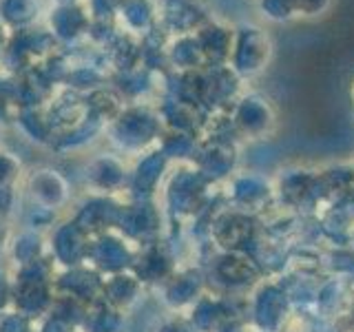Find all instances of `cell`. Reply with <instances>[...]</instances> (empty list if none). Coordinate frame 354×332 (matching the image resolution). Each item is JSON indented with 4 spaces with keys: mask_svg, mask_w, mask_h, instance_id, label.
<instances>
[{
    "mask_svg": "<svg viewBox=\"0 0 354 332\" xmlns=\"http://www.w3.org/2000/svg\"><path fill=\"white\" fill-rule=\"evenodd\" d=\"M47 0H0V22L14 33L40 25L47 14Z\"/></svg>",
    "mask_w": 354,
    "mask_h": 332,
    "instance_id": "cell-6",
    "label": "cell"
},
{
    "mask_svg": "<svg viewBox=\"0 0 354 332\" xmlns=\"http://www.w3.org/2000/svg\"><path fill=\"white\" fill-rule=\"evenodd\" d=\"M158 22L169 36H191L213 20L206 0H155Z\"/></svg>",
    "mask_w": 354,
    "mask_h": 332,
    "instance_id": "cell-3",
    "label": "cell"
},
{
    "mask_svg": "<svg viewBox=\"0 0 354 332\" xmlns=\"http://www.w3.org/2000/svg\"><path fill=\"white\" fill-rule=\"evenodd\" d=\"M42 25L51 31V36L60 47H75L86 42V33L91 27V14L84 3L75 5H49Z\"/></svg>",
    "mask_w": 354,
    "mask_h": 332,
    "instance_id": "cell-4",
    "label": "cell"
},
{
    "mask_svg": "<svg viewBox=\"0 0 354 332\" xmlns=\"http://www.w3.org/2000/svg\"><path fill=\"white\" fill-rule=\"evenodd\" d=\"M270 55L272 42L263 27L252 25V22H241L235 27L228 66L237 77H254L261 73L266 64L270 62Z\"/></svg>",
    "mask_w": 354,
    "mask_h": 332,
    "instance_id": "cell-2",
    "label": "cell"
},
{
    "mask_svg": "<svg viewBox=\"0 0 354 332\" xmlns=\"http://www.w3.org/2000/svg\"><path fill=\"white\" fill-rule=\"evenodd\" d=\"M166 60H169V69L175 73L206 69L195 33H191V36H173L169 40V47H166Z\"/></svg>",
    "mask_w": 354,
    "mask_h": 332,
    "instance_id": "cell-9",
    "label": "cell"
},
{
    "mask_svg": "<svg viewBox=\"0 0 354 332\" xmlns=\"http://www.w3.org/2000/svg\"><path fill=\"white\" fill-rule=\"evenodd\" d=\"M257 11L263 20L268 22H290L295 18L292 0H254Z\"/></svg>",
    "mask_w": 354,
    "mask_h": 332,
    "instance_id": "cell-11",
    "label": "cell"
},
{
    "mask_svg": "<svg viewBox=\"0 0 354 332\" xmlns=\"http://www.w3.org/2000/svg\"><path fill=\"white\" fill-rule=\"evenodd\" d=\"M9 38H11V31L0 22V62L5 58V51H7V44H9Z\"/></svg>",
    "mask_w": 354,
    "mask_h": 332,
    "instance_id": "cell-14",
    "label": "cell"
},
{
    "mask_svg": "<svg viewBox=\"0 0 354 332\" xmlns=\"http://www.w3.org/2000/svg\"><path fill=\"white\" fill-rule=\"evenodd\" d=\"M60 49V44L55 42L51 31L40 22V25L31 29L14 31L9 38L5 58L0 62V69H5L11 75H18L29 66H36L44 62L51 53Z\"/></svg>",
    "mask_w": 354,
    "mask_h": 332,
    "instance_id": "cell-1",
    "label": "cell"
},
{
    "mask_svg": "<svg viewBox=\"0 0 354 332\" xmlns=\"http://www.w3.org/2000/svg\"><path fill=\"white\" fill-rule=\"evenodd\" d=\"M352 98H354V84H352Z\"/></svg>",
    "mask_w": 354,
    "mask_h": 332,
    "instance_id": "cell-16",
    "label": "cell"
},
{
    "mask_svg": "<svg viewBox=\"0 0 354 332\" xmlns=\"http://www.w3.org/2000/svg\"><path fill=\"white\" fill-rule=\"evenodd\" d=\"M118 25L122 31H127L136 38L147 36L149 31L160 25L158 3L155 0H124V5H122L118 14Z\"/></svg>",
    "mask_w": 354,
    "mask_h": 332,
    "instance_id": "cell-7",
    "label": "cell"
},
{
    "mask_svg": "<svg viewBox=\"0 0 354 332\" xmlns=\"http://www.w3.org/2000/svg\"><path fill=\"white\" fill-rule=\"evenodd\" d=\"M102 51L106 55L111 75L133 71V69H138V66H142V44H140V38L131 36V33L122 31V29H120L118 36L111 40Z\"/></svg>",
    "mask_w": 354,
    "mask_h": 332,
    "instance_id": "cell-8",
    "label": "cell"
},
{
    "mask_svg": "<svg viewBox=\"0 0 354 332\" xmlns=\"http://www.w3.org/2000/svg\"><path fill=\"white\" fill-rule=\"evenodd\" d=\"M84 7L88 9L91 18H113L118 20V14L124 0H82Z\"/></svg>",
    "mask_w": 354,
    "mask_h": 332,
    "instance_id": "cell-13",
    "label": "cell"
},
{
    "mask_svg": "<svg viewBox=\"0 0 354 332\" xmlns=\"http://www.w3.org/2000/svg\"><path fill=\"white\" fill-rule=\"evenodd\" d=\"M292 7H295V18H321L326 16L330 7H332V0H292Z\"/></svg>",
    "mask_w": 354,
    "mask_h": 332,
    "instance_id": "cell-12",
    "label": "cell"
},
{
    "mask_svg": "<svg viewBox=\"0 0 354 332\" xmlns=\"http://www.w3.org/2000/svg\"><path fill=\"white\" fill-rule=\"evenodd\" d=\"M120 33V25L113 18H91V27L86 33V42L97 49H104L106 44Z\"/></svg>",
    "mask_w": 354,
    "mask_h": 332,
    "instance_id": "cell-10",
    "label": "cell"
},
{
    "mask_svg": "<svg viewBox=\"0 0 354 332\" xmlns=\"http://www.w3.org/2000/svg\"><path fill=\"white\" fill-rule=\"evenodd\" d=\"M195 38L202 49L206 66H226L232 49V38H235V27L228 22L213 18L195 33Z\"/></svg>",
    "mask_w": 354,
    "mask_h": 332,
    "instance_id": "cell-5",
    "label": "cell"
},
{
    "mask_svg": "<svg viewBox=\"0 0 354 332\" xmlns=\"http://www.w3.org/2000/svg\"><path fill=\"white\" fill-rule=\"evenodd\" d=\"M49 5H75V3H82V0H47Z\"/></svg>",
    "mask_w": 354,
    "mask_h": 332,
    "instance_id": "cell-15",
    "label": "cell"
}]
</instances>
